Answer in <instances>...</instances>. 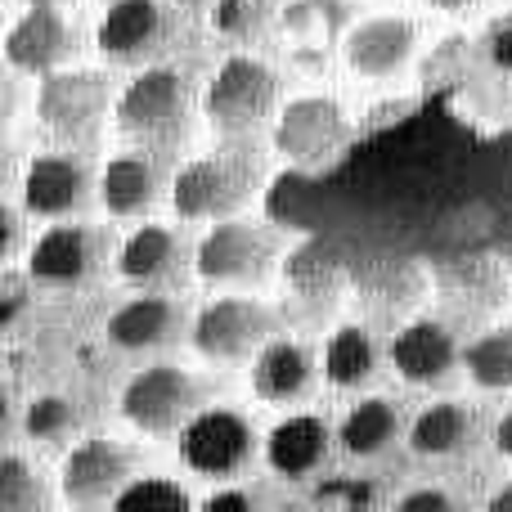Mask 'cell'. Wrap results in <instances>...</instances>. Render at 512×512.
I'll return each mask as SVG.
<instances>
[{
	"label": "cell",
	"mask_w": 512,
	"mask_h": 512,
	"mask_svg": "<svg viewBox=\"0 0 512 512\" xmlns=\"http://www.w3.org/2000/svg\"><path fill=\"white\" fill-rule=\"evenodd\" d=\"M189 122H194V81L185 68L144 63V72H135L117 90L113 126L135 149L171 153L189 135Z\"/></svg>",
	"instance_id": "6da1fadb"
},
{
	"label": "cell",
	"mask_w": 512,
	"mask_h": 512,
	"mask_svg": "<svg viewBox=\"0 0 512 512\" xmlns=\"http://www.w3.org/2000/svg\"><path fill=\"white\" fill-rule=\"evenodd\" d=\"M283 108V81L256 54H230L203 90V117L225 140H248Z\"/></svg>",
	"instance_id": "7a4b0ae2"
},
{
	"label": "cell",
	"mask_w": 512,
	"mask_h": 512,
	"mask_svg": "<svg viewBox=\"0 0 512 512\" xmlns=\"http://www.w3.org/2000/svg\"><path fill=\"white\" fill-rule=\"evenodd\" d=\"M261 180L265 167L252 153H207L171 176V207L180 221H225V216H239L261 194Z\"/></svg>",
	"instance_id": "3957f363"
},
{
	"label": "cell",
	"mask_w": 512,
	"mask_h": 512,
	"mask_svg": "<svg viewBox=\"0 0 512 512\" xmlns=\"http://www.w3.org/2000/svg\"><path fill=\"white\" fill-rule=\"evenodd\" d=\"M279 248L283 243L270 225L225 216V221H212V230L194 248V274L212 288H256L270 279Z\"/></svg>",
	"instance_id": "277c9868"
},
{
	"label": "cell",
	"mask_w": 512,
	"mask_h": 512,
	"mask_svg": "<svg viewBox=\"0 0 512 512\" xmlns=\"http://www.w3.org/2000/svg\"><path fill=\"white\" fill-rule=\"evenodd\" d=\"M108 108H117L113 81L95 68H59L45 72L36 90V122L59 144H90L104 126Z\"/></svg>",
	"instance_id": "5b68a950"
},
{
	"label": "cell",
	"mask_w": 512,
	"mask_h": 512,
	"mask_svg": "<svg viewBox=\"0 0 512 512\" xmlns=\"http://www.w3.org/2000/svg\"><path fill=\"white\" fill-rule=\"evenodd\" d=\"M207 387L194 369H180V364H149L140 369L122 391V418L144 436H180V427L194 414L207 409Z\"/></svg>",
	"instance_id": "8992f818"
},
{
	"label": "cell",
	"mask_w": 512,
	"mask_h": 512,
	"mask_svg": "<svg viewBox=\"0 0 512 512\" xmlns=\"http://www.w3.org/2000/svg\"><path fill=\"white\" fill-rule=\"evenodd\" d=\"M351 113L333 95H297L274 117V153L292 167L319 171L351 144Z\"/></svg>",
	"instance_id": "52a82bcc"
},
{
	"label": "cell",
	"mask_w": 512,
	"mask_h": 512,
	"mask_svg": "<svg viewBox=\"0 0 512 512\" xmlns=\"http://www.w3.org/2000/svg\"><path fill=\"white\" fill-rule=\"evenodd\" d=\"M279 333V319L256 297H216L194 315V351L212 364H239L252 360L270 337Z\"/></svg>",
	"instance_id": "ba28073f"
},
{
	"label": "cell",
	"mask_w": 512,
	"mask_h": 512,
	"mask_svg": "<svg viewBox=\"0 0 512 512\" xmlns=\"http://www.w3.org/2000/svg\"><path fill=\"white\" fill-rule=\"evenodd\" d=\"M135 477H140V450L135 445L90 436V441L72 445L63 454L59 495L72 508H99V504H113Z\"/></svg>",
	"instance_id": "9c48e42d"
},
{
	"label": "cell",
	"mask_w": 512,
	"mask_h": 512,
	"mask_svg": "<svg viewBox=\"0 0 512 512\" xmlns=\"http://www.w3.org/2000/svg\"><path fill=\"white\" fill-rule=\"evenodd\" d=\"M180 36V9L167 0H113L95 27V45L113 63H149Z\"/></svg>",
	"instance_id": "30bf717a"
},
{
	"label": "cell",
	"mask_w": 512,
	"mask_h": 512,
	"mask_svg": "<svg viewBox=\"0 0 512 512\" xmlns=\"http://www.w3.org/2000/svg\"><path fill=\"white\" fill-rule=\"evenodd\" d=\"M256 454V432L239 409L207 405L180 427V459L198 477H234L252 463Z\"/></svg>",
	"instance_id": "8fae6325"
},
{
	"label": "cell",
	"mask_w": 512,
	"mask_h": 512,
	"mask_svg": "<svg viewBox=\"0 0 512 512\" xmlns=\"http://www.w3.org/2000/svg\"><path fill=\"white\" fill-rule=\"evenodd\" d=\"M77 50H81V27L77 18H68V5H27V14L5 36L9 68L27 72V77L68 68L77 59Z\"/></svg>",
	"instance_id": "7c38bea8"
},
{
	"label": "cell",
	"mask_w": 512,
	"mask_h": 512,
	"mask_svg": "<svg viewBox=\"0 0 512 512\" xmlns=\"http://www.w3.org/2000/svg\"><path fill=\"white\" fill-rule=\"evenodd\" d=\"M104 252L108 239L95 225H50L27 248V274H32V283H45V288H77L90 274H99Z\"/></svg>",
	"instance_id": "4fadbf2b"
},
{
	"label": "cell",
	"mask_w": 512,
	"mask_h": 512,
	"mask_svg": "<svg viewBox=\"0 0 512 512\" xmlns=\"http://www.w3.org/2000/svg\"><path fill=\"white\" fill-rule=\"evenodd\" d=\"M418 50V23L405 14H378L351 23L342 41V59L355 77L364 81H391L409 68Z\"/></svg>",
	"instance_id": "5bb4252c"
},
{
	"label": "cell",
	"mask_w": 512,
	"mask_h": 512,
	"mask_svg": "<svg viewBox=\"0 0 512 512\" xmlns=\"http://www.w3.org/2000/svg\"><path fill=\"white\" fill-rule=\"evenodd\" d=\"M90 189H99V180H90L86 158H77V153H41L23 171V212L45 216V221H63V216L81 212L90 203Z\"/></svg>",
	"instance_id": "9a60e30c"
},
{
	"label": "cell",
	"mask_w": 512,
	"mask_h": 512,
	"mask_svg": "<svg viewBox=\"0 0 512 512\" xmlns=\"http://www.w3.org/2000/svg\"><path fill=\"white\" fill-rule=\"evenodd\" d=\"M189 265L194 256H189L185 239L167 225H140L117 248V274L140 292H176Z\"/></svg>",
	"instance_id": "2e32d148"
},
{
	"label": "cell",
	"mask_w": 512,
	"mask_h": 512,
	"mask_svg": "<svg viewBox=\"0 0 512 512\" xmlns=\"http://www.w3.org/2000/svg\"><path fill=\"white\" fill-rule=\"evenodd\" d=\"M459 360H463V351L441 319H409V324L391 337V369H396L409 387H441Z\"/></svg>",
	"instance_id": "e0dca14e"
},
{
	"label": "cell",
	"mask_w": 512,
	"mask_h": 512,
	"mask_svg": "<svg viewBox=\"0 0 512 512\" xmlns=\"http://www.w3.org/2000/svg\"><path fill=\"white\" fill-rule=\"evenodd\" d=\"M333 441H337L333 427L319 414H288L270 427V436H265L261 445H265V463H270L274 477L306 481L328 463Z\"/></svg>",
	"instance_id": "ac0fdd59"
},
{
	"label": "cell",
	"mask_w": 512,
	"mask_h": 512,
	"mask_svg": "<svg viewBox=\"0 0 512 512\" xmlns=\"http://www.w3.org/2000/svg\"><path fill=\"white\" fill-rule=\"evenodd\" d=\"M185 333V306L171 292H140L108 315V342L122 351H158Z\"/></svg>",
	"instance_id": "d6986e66"
},
{
	"label": "cell",
	"mask_w": 512,
	"mask_h": 512,
	"mask_svg": "<svg viewBox=\"0 0 512 512\" xmlns=\"http://www.w3.org/2000/svg\"><path fill=\"white\" fill-rule=\"evenodd\" d=\"M162 185H167V176H162L158 153L135 149V153L113 158L99 171V203H104V212L117 216V221L149 216L162 198Z\"/></svg>",
	"instance_id": "ffe728a7"
},
{
	"label": "cell",
	"mask_w": 512,
	"mask_h": 512,
	"mask_svg": "<svg viewBox=\"0 0 512 512\" xmlns=\"http://www.w3.org/2000/svg\"><path fill=\"white\" fill-rule=\"evenodd\" d=\"M351 23V0H288L279 14V27L292 41L297 63H310V68H319L328 50L346 41Z\"/></svg>",
	"instance_id": "44dd1931"
},
{
	"label": "cell",
	"mask_w": 512,
	"mask_h": 512,
	"mask_svg": "<svg viewBox=\"0 0 512 512\" xmlns=\"http://www.w3.org/2000/svg\"><path fill=\"white\" fill-rule=\"evenodd\" d=\"M315 387V355L297 337H270L252 355V391L265 405H292Z\"/></svg>",
	"instance_id": "7402d4cb"
},
{
	"label": "cell",
	"mask_w": 512,
	"mask_h": 512,
	"mask_svg": "<svg viewBox=\"0 0 512 512\" xmlns=\"http://www.w3.org/2000/svg\"><path fill=\"white\" fill-rule=\"evenodd\" d=\"M486 414L468 400H436L409 423V450L423 459H454L481 441Z\"/></svg>",
	"instance_id": "603a6c76"
},
{
	"label": "cell",
	"mask_w": 512,
	"mask_h": 512,
	"mask_svg": "<svg viewBox=\"0 0 512 512\" xmlns=\"http://www.w3.org/2000/svg\"><path fill=\"white\" fill-rule=\"evenodd\" d=\"M400 432H405V409L387 396H369L346 409L342 427H337V445L351 459H378Z\"/></svg>",
	"instance_id": "cb8c5ba5"
},
{
	"label": "cell",
	"mask_w": 512,
	"mask_h": 512,
	"mask_svg": "<svg viewBox=\"0 0 512 512\" xmlns=\"http://www.w3.org/2000/svg\"><path fill=\"white\" fill-rule=\"evenodd\" d=\"M324 378L333 382L337 391H355L369 387L378 378V337L364 324H342L333 328L324 346Z\"/></svg>",
	"instance_id": "d4e9b609"
},
{
	"label": "cell",
	"mask_w": 512,
	"mask_h": 512,
	"mask_svg": "<svg viewBox=\"0 0 512 512\" xmlns=\"http://www.w3.org/2000/svg\"><path fill=\"white\" fill-rule=\"evenodd\" d=\"M463 369L477 387L486 391H512V324L486 328L463 346Z\"/></svg>",
	"instance_id": "484cf974"
},
{
	"label": "cell",
	"mask_w": 512,
	"mask_h": 512,
	"mask_svg": "<svg viewBox=\"0 0 512 512\" xmlns=\"http://www.w3.org/2000/svg\"><path fill=\"white\" fill-rule=\"evenodd\" d=\"M283 9L274 0H212V32L225 41L252 45L270 32V23Z\"/></svg>",
	"instance_id": "4316f807"
},
{
	"label": "cell",
	"mask_w": 512,
	"mask_h": 512,
	"mask_svg": "<svg viewBox=\"0 0 512 512\" xmlns=\"http://www.w3.org/2000/svg\"><path fill=\"white\" fill-rule=\"evenodd\" d=\"M54 495L41 481V472L23 459V454L9 450L0 459V512H50Z\"/></svg>",
	"instance_id": "83f0119b"
},
{
	"label": "cell",
	"mask_w": 512,
	"mask_h": 512,
	"mask_svg": "<svg viewBox=\"0 0 512 512\" xmlns=\"http://www.w3.org/2000/svg\"><path fill=\"white\" fill-rule=\"evenodd\" d=\"M81 427V409L68 396H36L23 414V432L36 445H63Z\"/></svg>",
	"instance_id": "f1b7e54d"
},
{
	"label": "cell",
	"mask_w": 512,
	"mask_h": 512,
	"mask_svg": "<svg viewBox=\"0 0 512 512\" xmlns=\"http://www.w3.org/2000/svg\"><path fill=\"white\" fill-rule=\"evenodd\" d=\"M194 499L171 477H135L122 495L113 499L117 512H185Z\"/></svg>",
	"instance_id": "f546056e"
},
{
	"label": "cell",
	"mask_w": 512,
	"mask_h": 512,
	"mask_svg": "<svg viewBox=\"0 0 512 512\" xmlns=\"http://www.w3.org/2000/svg\"><path fill=\"white\" fill-rule=\"evenodd\" d=\"M486 59L495 63V72H504V77H512V14L495 18V23L486 27Z\"/></svg>",
	"instance_id": "4dcf8cb0"
},
{
	"label": "cell",
	"mask_w": 512,
	"mask_h": 512,
	"mask_svg": "<svg viewBox=\"0 0 512 512\" xmlns=\"http://www.w3.org/2000/svg\"><path fill=\"white\" fill-rule=\"evenodd\" d=\"M373 490L360 486V481H328V486H319L315 504H369Z\"/></svg>",
	"instance_id": "1f68e13d"
},
{
	"label": "cell",
	"mask_w": 512,
	"mask_h": 512,
	"mask_svg": "<svg viewBox=\"0 0 512 512\" xmlns=\"http://www.w3.org/2000/svg\"><path fill=\"white\" fill-rule=\"evenodd\" d=\"M207 512H248L256 508V495L252 490H212V495L203 499Z\"/></svg>",
	"instance_id": "d6a6232c"
},
{
	"label": "cell",
	"mask_w": 512,
	"mask_h": 512,
	"mask_svg": "<svg viewBox=\"0 0 512 512\" xmlns=\"http://www.w3.org/2000/svg\"><path fill=\"white\" fill-rule=\"evenodd\" d=\"M400 508H405V512H423V508H454V495H445V490L427 486V490H414V495L400 499Z\"/></svg>",
	"instance_id": "836d02e7"
},
{
	"label": "cell",
	"mask_w": 512,
	"mask_h": 512,
	"mask_svg": "<svg viewBox=\"0 0 512 512\" xmlns=\"http://www.w3.org/2000/svg\"><path fill=\"white\" fill-rule=\"evenodd\" d=\"M23 248V216H18V207H5V256H18Z\"/></svg>",
	"instance_id": "e575fe53"
},
{
	"label": "cell",
	"mask_w": 512,
	"mask_h": 512,
	"mask_svg": "<svg viewBox=\"0 0 512 512\" xmlns=\"http://www.w3.org/2000/svg\"><path fill=\"white\" fill-rule=\"evenodd\" d=\"M18 310H23V279H18V274H9V279H5V324H14Z\"/></svg>",
	"instance_id": "d590c367"
},
{
	"label": "cell",
	"mask_w": 512,
	"mask_h": 512,
	"mask_svg": "<svg viewBox=\"0 0 512 512\" xmlns=\"http://www.w3.org/2000/svg\"><path fill=\"white\" fill-rule=\"evenodd\" d=\"M495 445H499V454H504V459H512V409L495 423Z\"/></svg>",
	"instance_id": "8d00e7d4"
},
{
	"label": "cell",
	"mask_w": 512,
	"mask_h": 512,
	"mask_svg": "<svg viewBox=\"0 0 512 512\" xmlns=\"http://www.w3.org/2000/svg\"><path fill=\"white\" fill-rule=\"evenodd\" d=\"M432 9H441V14H468L472 5H481V0H427Z\"/></svg>",
	"instance_id": "74e56055"
},
{
	"label": "cell",
	"mask_w": 512,
	"mask_h": 512,
	"mask_svg": "<svg viewBox=\"0 0 512 512\" xmlns=\"http://www.w3.org/2000/svg\"><path fill=\"white\" fill-rule=\"evenodd\" d=\"M490 508H499V512H504V508H512V486H504V490H499V495L490 499Z\"/></svg>",
	"instance_id": "f35d334b"
},
{
	"label": "cell",
	"mask_w": 512,
	"mask_h": 512,
	"mask_svg": "<svg viewBox=\"0 0 512 512\" xmlns=\"http://www.w3.org/2000/svg\"><path fill=\"white\" fill-rule=\"evenodd\" d=\"M23 5H72V0H23Z\"/></svg>",
	"instance_id": "ab89813d"
},
{
	"label": "cell",
	"mask_w": 512,
	"mask_h": 512,
	"mask_svg": "<svg viewBox=\"0 0 512 512\" xmlns=\"http://www.w3.org/2000/svg\"><path fill=\"white\" fill-rule=\"evenodd\" d=\"M180 5H203V0H180Z\"/></svg>",
	"instance_id": "60d3db41"
}]
</instances>
